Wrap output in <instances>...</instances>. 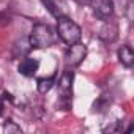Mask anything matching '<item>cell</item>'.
Returning a JSON list of instances; mask_svg holds the SVG:
<instances>
[{"label": "cell", "mask_w": 134, "mask_h": 134, "mask_svg": "<svg viewBox=\"0 0 134 134\" xmlns=\"http://www.w3.org/2000/svg\"><path fill=\"white\" fill-rule=\"evenodd\" d=\"M74 2H77V3H84V2H87V0H74Z\"/></svg>", "instance_id": "4fadbf2b"}, {"label": "cell", "mask_w": 134, "mask_h": 134, "mask_svg": "<svg viewBox=\"0 0 134 134\" xmlns=\"http://www.w3.org/2000/svg\"><path fill=\"white\" fill-rule=\"evenodd\" d=\"M38 68H40V62L38 60H35V58H24L19 63V66H18V71H19V74H22L25 77H33L36 74Z\"/></svg>", "instance_id": "5b68a950"}, {"label": "cell", "mask_w": 134, "mask_h": 134, "mask_svg": "<svg viewBox=\"0 0 134 134\" xmlns=\"http://www.w3.org/2000/svg\"><path fill=\"white\" fill-rule=\"evenodd\" d=\"M29 41H30V46L35 49L51 47L57 41V33L47 24H35L32 29V33L29 35Z\"/></svg>", "instance_id": "6da1fadb"}, {"label": "cell", "mask_w": 134, "mask_h": 134, "mask_svg": "<svg viewBox=\"0 0 134 134\" xmlns=\"http://www.w3.org/2000/svg\"><path fill=\"white\" fill-rule=\"evenodd\" d=\"M117 27L114 25V24H106L103 29H101V32H99V36L104 40V41H114L115 38H117Z\"/></svg>", "instance_id": "ba28073f"}, {"label": "cell", "mask_w": 134, "mask_h": 134, "mask_svg": "<svg viewBox=\"0 0 134 134\" xmlns=\"http://www.w3.org/2000/svg\"><path fill=\"white\" fill-rule=\"evenodd\" d=\"M57 33L60 36V40L66 44H74V43H79L81 41V36H82V30L81 27L71 21L70 18L66 16H60L58 18V24H57Z\"/></svg>", "instance_id": "7a4b0ae2"}, {"label": "cell", "mask_w": 134, "mask_h": 134, "mask_svg": "<svg viewBox=\"0 0 134 134\" xmlns=\"http://www.w3.org/2000/svg\"><path fill=\"white\" fill-rule=\"evenodd\" d=\"M85 55H87L85 44H82L81 41L74 43V44H70L68 51L65 52V65L68 66V68H70V66L74 68V66H77V65L82 63V60L85 58Z\"/></svg>", "instance_id": "3957f363"}, {"label": "cell", "mask_w": 134, "mask_h": 134, "mask_svg": "<svg viewBox=\"0 0 134 134\" xmlns=\"http://www.w3.org/2000/svg\"><path fill=\"white\" fill-rule=\"evenodd\" d=\"M3 132H5V134H19V132H22V129H21V126L16 125L14 121H5V125H3Z\"/></svg>", "instance_id": "30bf717a"}, {"label": "cell", "mask_w": 134, "mask_h": 134, "mask_svg": "<svg viewBox=\"0 0 134 134\" xmlns=\"http://www.w3.org/2000/svg\"><path fill=\"white\" fill-rule=\"evenodd\" d=\"M52 85H54V77H41V79H38L36 88L41 95H44L52 88Z\"/></svg>", "instance_id": "9c48e42d"}, {"label": "cell", "mask_w": 134, "mask_h": 134, "mask_svg": "<svg viewBox=\"0 0 134 134\" xmlns=\"http://www.w3.org/2000/svg\"><path fill=\"white\" fill-rule=\"evenodd\" d=\"M118 58H120V62H121L123 66L131 68L132 63H134V52H132L131 46H128V44L121 46V47L118 49Z\"/></svg>", "instance_id": "52a82bcc"}, {"label": "cell", "mask_w": 134, "mask_h": 134, "mask_svg": "<svg viewBox=\"0 0 134 134\" xmlns=\"http://www.w3.org/2000/svg\"><path fill=\"white\" fill-rule=\"evenodd\" d=\"M73 79H74L73 71H65L60 76V79H58V88L63 93V96H70L71 87H73Z\"/></svg>", "instance_id": "8992f818"}, {"label": "cell", "mask_w": 134, "mask_h": 134, "mask_svg": "<svg viewBox=\"0 0 134 134\" xmlns=\"http://www.w3.org/2000/svg\"><path fill=\"white\" fill-rule=\"evenodd\" d=\"M2 112H3V101L0 99V115H2Z\"/></svg>", "instance_id": "7c38bea8"}, {"label": "cell", "mask_w": 134, "mask_h": 134, "mask_svg": "<svg viewBox=\"0 0 134 134\" xmlns=\"http://www.w3.org/2000/svg\"><path fill=\"white\" fill-rule=\"evenodd\" d=\"M41 2H43V3L46 5V8L49 10V13H51V14H52L54 18H57V19H58V18L62 16V14H60V11L57 10V7H55V3L52 2V0H41Z\"/></svg>", "instance_id": "8fae6325"}, {"label": "cell", "mask_w": 134, "mask_h": 134, "mask_svg": "<svg viewBox=\"0 0 134 134\" xmlns=\"http://www.w3.org/2000/svg\"><path fill=\"white\" fill-rule=\"evenodd\" d=\"M90 7L93 14L101 21H107L114 13L112 0H90Z\"/></svg>", "instance_id": "277c9868"}]
</instances>
